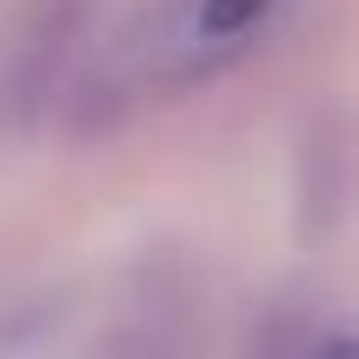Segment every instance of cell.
<instances>
[{
  "mask_svg": "<svg viewBox=\"0 0 359 359\" xmlns=\"http://www.w3.org/2000/svg\"><path fill=\"white\" fill-rule=\"evenodd\" d=\"M93 0H20L0 34V127H34L67 87Z\"/></svg>",
  "mask_w": 359,
  "mask_h": 359,
  "instance_id": "1",
  "label": "cell"
},
{
  "mask_svg": "<svg viewBox=\"0 0 359 359\" xmlns=\"http://www.w3.org/2000/svg\"><path fill=\"white\" fill-rule=\"evenodd\" d=\"M280 0H173V13L154 27V60L167 80H200L226 67L259 40Z\"/></svg>",
  "mask_w": 359,
  "mask_h": 359,
  "instance_id": "2",
  "label": "cell"
},
{
  "mask_svg": "<svg viewBox=\"0 0 359 359\" xmlns=\"http://www.w3.org/2000/svg\"><path fill=\"white\" fill-rule=\"evenodd\" d=\"M299 359H359V333L353 326H326V333H313L299 346Z\"/></svg>",
  "mask_w": 359,
  "mask_h": 359,
  "instance_id": "3",
  "label": "cell"
},
{
  "mask_svg": "<svg viewBox=\"0 0 359 359\" xmlns=\"http://www.w3.org/2000/svg\"><path fill=\"white\" fill-rule=\"evenodd\" d=\"M114 359H173V353H167V346H160V339H154V333H133V339H127V346H120Z\"/></svg>",
  "mask_w": 359,
  "mask_h": 359,
  "instance_id": "4",
  "label": "cell"
}]
</instances>
